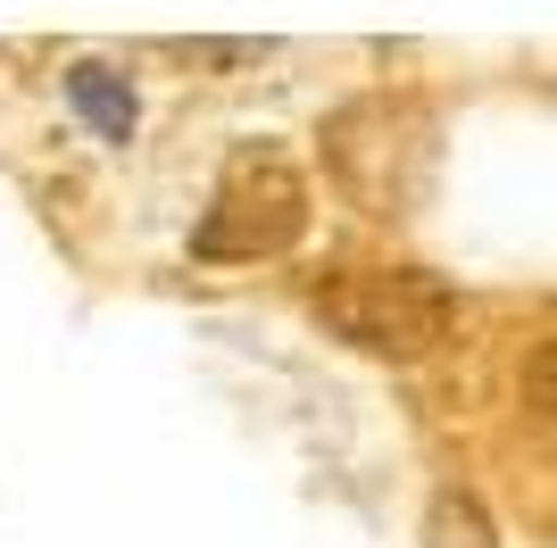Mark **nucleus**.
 I'll return each mask as SVG.
<instances>
[{
	"label": "nucleus",
	"mask_w": 557,
	"mask_h": 548,
	"mask_svg": "<svg viewBox=\"0 0 557 548\" xmlns=\"http://www.w3.org/2000/svg\"><path fill=\"white\" fill-rule=\"evenodd\" d=\"M308 308H317L349 349H367V358H424V349H442L449 324H458V299H449L433 274H408V266H349V274H333V283H317Z\"/></svg>",
	"instance_id": "1"
},
{
	"label": "nucleus",
	"mask_w": 557,
	"mask_h": 548,
	"mask_svg": "<svg viewBox=\"0 0 557 548\" xmlns=\"http://www.w3.org/2000/svg\"><path fill=\"white\" fill-rule=\"evenodd\" d=\"M300 225H308V183L283 159H258L250 150V159L225 166L209 216L191 233V250L200 258H283L300 241Z\"/></svg>",
	"instance_id": "2"
},
{
	"label": "nucleus",
	"mask_w": 557,
	"mask_h": 548,
	"mask_svg": "<svg viewBox=\"0 0 557 548\" xmlns=\"http://www.w3.org/2000/svg\"><path fill=\"white\" fill-rule=\"evenodd\" d=\"M67 100H75V116H84L100 141H134V84H125L116 67L75 59V67H67Z\"/></svg>",
	"instance_id": "3"
}]
</instances>
